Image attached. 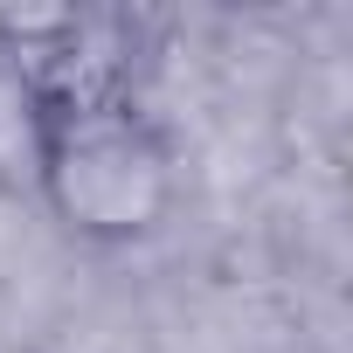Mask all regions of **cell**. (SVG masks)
Returning a JSON list of instances; mask_svg holds the SVG:
<instances>
[{"mask_svg": "<svg viewBox=\"0 0 353 353\" xmlns=\"http://www.w3.org/2000/svg\"><path fill=\"white\" fill-rule=\"evenodd\" d=\"M90 14H0L21 42L28 152L49 215L77 243H145L181 208V145L132 77V56L97 42Z\"/></svg>", "mask_w": 353, "mask_h": 353, "instance_id": "cell-1", "label": "cell"}]
</instances>
